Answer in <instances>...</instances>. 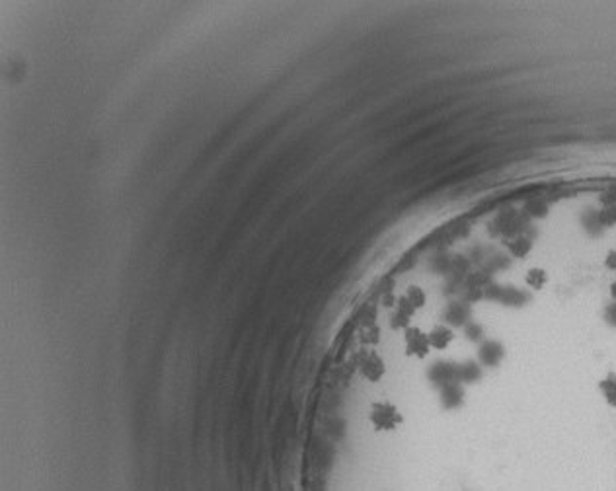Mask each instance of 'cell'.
<instances>
[{
  "label": "cell",
  "instance_id": "obj_1",
  "mask_svg": "<svg viewBox=\"0 0 616 491\" xmlns=\"http://www.w3.org/2000/svg\"><path fill=\"white\" fill-rule=\"evenodd\" d=\"M597 394L609 410H616V368L605 370L597 380Z\"/></svg>",
  "mask_w": 616,
  "mask_h": 491
}]
</instances>
